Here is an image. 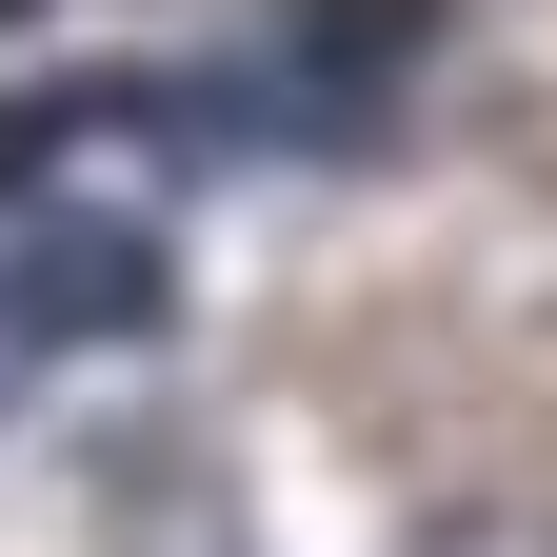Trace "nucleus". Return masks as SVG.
Returning <instances> with one entry per match:
<instances>
[{
  "instance_id": "3",
  "label": "nucleus",
  "mask_w": 557,
  "mask_h": 557,
  "mask_svg": "<svg viewBox=\"0 0 557 557\" xmlns=\"http://www.w3.org/2000/svg\"><path fill=\"white\" fill-rule=\"evenodd\" d=\"M40 359H60V319H40V278L0 259V418H21V379H40Z\"/></svg>"
},
{
  "instance_id": "1",
  "label": "nucleus",
  "mask_w": 557,
  "mask_h": 557,
  "mask_svg": "<svg viewBox=\"0 0 557 557\" xmlns=\"http://www.w3.org/2000/svg\"><path fill=\"white\" fill-rule=\"evenodd\" d=\"M418 40H438V0H278V120L338 160V139L418 81Z\"/></svg>"
},
{
  "instance_id": "2",
  "label": "nucleus",
  "mask_w": 557,
  "mask_h": 557,
  "mask_svg": "<svg viewBox=\"0 0 557 557\" xmlns=\"http://www.w3.org/2000/svg\"><path fill=\"white\" fill-rule=\"evenodd\" d=\"M21 278H40V319H60V338H160V299H180L160 220H120V199H60V220L21 239Z\"/></svg>"
},
{
  "instance_id": "4",
  "label": "nucleus",
  "mask_w": 557,
  "mask_h": 557,
  "mask_svg": "<svg viewBox=\"0 0 557 557\" xmlns=\"http://www.w3.org/2000/svg\"><path fill=\"white\" fill-rule=\"evenodd\" d=\"M0 21H40V0H0Z\"/></svg>"
}]
</instances>
